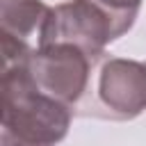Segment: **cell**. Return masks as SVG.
Instances as JSON below:
<instances>
[{"instance_id": "6", "label": "cell", "mask_w": 146, "mask_h": 146, "mask_svg": "<svg viewBox=\"0 0 146 146\" xmlns=\"http://www.w3.org/2000/svg\"><path fill=\"white\" fill-rule=\"evenodd\" d=\"M103 9H107L121 25H125L128 30L132 27L137 14H139V7H141V0H96Z\"/></svg>"}, {"instance_id": "4", "label": "cell", "mask_w": 146, "mask_h": 146, "mask_svg": "<svg viewBox=\"0 0 146 146\" xmlns=\"http://www.w3.org/2000/svg\"><path fill=\"white\" fill-rule=\"evenodd\" d=\"M98 98L116 119H135L146 110V64L112 57L98 75Z\"/></svg>"}, {"instance_id": "5", "label": "cell", "mask_w": 146, "mask_h": 146, "mask_svg": "<svg viewBox=\"0 0 146 146\" xmlns=\"http://www.w3.org/2000/svg\"><path fill=\"white\" fill-rule=\"evenodd\" d=\"M50 7L43 0H0V39L5 52L32 50L41 36Z\"/></svg>"}, {"instance_id": "3", "label": "cell", "mask_w": 146, "mask_h": 146, "mask_svg": "<svg viewBox=\"0 0 146 146\" xmlns=\"http://www.w3.org/2000/svg\"><path fill=\"white\" fill-rule=\"evenodd\" d=\"M94 57L73 43H48L36 46L27 59V73L34 87L73 107L89 87Z\"/></svg>"}, {"instance_id": "1", "label": "cell", "mask_w": 146, "mask_h": 146, "mask_svg": "<svg viewBox=\"0 0 146 146\" xmlns=\"http://www.w3.org/2000/svg\"><path fill=\"white\" fill-rule=\"evenodd\" d=\"M2 146H57L71 125V107L41 94L27 62L2 68Z\"/></svg>"}, {"instance_id": "2", "label": "cell", "mask_w": 146, "mask_h": 146, "mask_svg": "<svg viewBox=\"0 0 146 146\" xmlns=\"http://www.w3.org/2000/svg\"><path fill=\"white\" fill-rule=\"evenodd\" d=\"M125 32L128 27L121 25L96 0H68L50 7L36 46L73 43L94 59H98L105 46L116 41Z\"/></svg>"}]
</instances>
